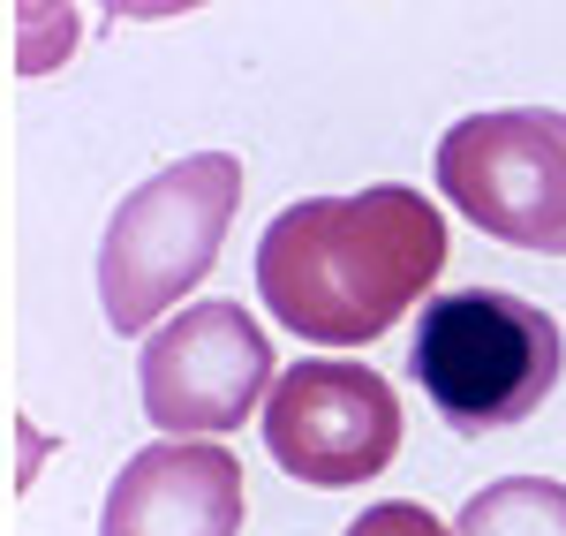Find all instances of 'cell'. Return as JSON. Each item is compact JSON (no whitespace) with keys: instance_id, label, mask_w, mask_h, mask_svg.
I'll return each mask as SVG.
<instances>
[{"instance_id":"obj_1","label":"cell","mask_w":566,"mask_h":536,"mask_svg":"<svg viewBox=\"0 0 566 536\" xmlns=\"http://www.w3.org/2000/svg\"><path fill=\"white\" fill-rule=\"evenodd\" d=\"M446 265V212L408 181L363 197H303L258 242V295L287 333L363 348L423 303Z\"/></svg>"},{"instance_id":"obj_2","label":"cell","mask_w":566,"mask_h":536,"mask_svg":"<svg viewBox=\"0 0 566 536\" xmlns=\"http://www.w3.org/2000/svg\"><path fill=\"white\" fill-rule=\"evenodd\" d=\"M408 370L461 439H491L552 401L566 370V340L559 317L536 311L528 295L461 287V295L423 303V325L408 340Z\"/></svg>"},{"instance_id":"obj_3","label":"cell","mask_w":566,"mask_h":536,"mask_svg":"<svg viewBox=\"0 0 566 536\" xmlns=\"http://www.w3.org/2000/svg\"><path fill=\"white\" fill-rule=\"evenodd\" d=\"M234 204H242V159L234 151H197L181 167H159L144 189H129L106 220V242H98L106 325L144 333L175 311L212 272L219 242L234 227Z\"/></svg>"},{"instance_id":"obj_4","label":"cell","mask_w":566,"mask_h":536,"mask_svg":"<svg viewBox=\"0 0 566 536\" xmlns=\"http://www.w3.org/2000/svg\"><path fill=\"white\" fill-rule=\"evenodd\" d=\"M438 189L528 258H566V114L499 106L438 136Z\"/></svg>"},{"instance_id":"obj_5","label":"cell","mask_w":566,"mask_h":536,"mask_svg":"<svg viewBox=\"0 0 566 536\" xmlns=\"http://www.w3.org/2000/svg\"><path fill=\"white\" fill-rule=\"evenodd\" d=\"M136 378H144V416L167 439H227L242 431V416H258L280 370H272V340L258 333V317H242V303H189L144 340Z\"/></svg>"},{"instance_id":"obj_6","label":"cell","mask_w":566,"mask_h":536,"mask_svg":"<svg viewBox=\"0 0 566 536\" xmlns=\"http://www.w3.org/2000/svg\"><path fill=\"white\" fill-rule=\"evenodd\" d=\"M264 446L317 492L370 484L400 453V393L370 362H295L264 393Z\"/></svg>"},{"instance_id":"obj_7","label":"cell","mask_w":566,"mask_h":536,"mask_svg":"<svg viewBox=\"0 0 566 536\" xmlns=\"http://www.w3.org/2000/svg\"><path fill=\"white\" fill-rule=\"evenodd\" d=\"M250 484L219 439H159L122 461L98 536H242Z\"/></svg>"},{"instance_id":"obj_8","label":"cell","mask_w":566,"mask_h":536,"mask_svg":"<svg viewBox=\"0 0 566 536\" xmlns=\"http://www.w3.org/2000/svg\"><path fill=\"white\" fill-rule=\"evenodd\" d=\"M453 536H566V484H552V476H499V484H483L461 506Z\"/></svg>"},{"instance_id":"obj_9","label":"cell","mask_w":566,"mask_h":536,"mask_svg":"<svg viewBox=\"0 0 566 536\" xmlns=\"http://www.w3.org/2000/svg\"><path fill=\"white\" fill-rule=\"evenodd\" d=\"M348 536H453V529L431 506H416V498H386V506H363L348 522Z\"/></svg>"}]
</instances>
